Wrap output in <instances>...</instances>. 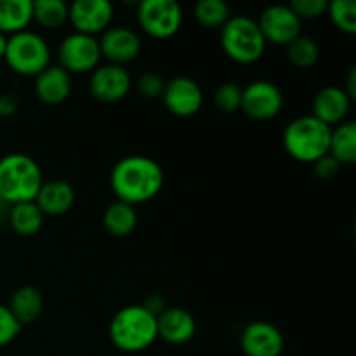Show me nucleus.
<instances>
[{"mask_svg": "<svg viewBox=\"0 0 356 356\" xmlns=\"http://www.w3.org/2000/svg\"><path fill=\"white\" fill-rule=\"evenodd\" d=\"M163 170L153 159L145 155H131L115 163L110 176L111 190L118 202L136 205L149 202L162 191Z\"/></svg>", "mask_w": 356, "mask_h": 356, "instance_id": "1", "label": "nucleus"}, {"mask_svg": "<svg viewBox=\"0 0 356 356\" xmlns=\"http://www.w3.org/2000/svg\"><path fill=\"white\" fill-rule=\"evenodd\" d=\"M156 337V316L143 305L125 306L110 322L111 343L124 353H141L155 343Z\"/></svg>", "mask_w": 356, "mask_h": 356, "instance_id": "2", "label": "nucleus"}, {"mask_svg": "<svg viewBox=\"0 0 356 356\" xmlns=\"http://www.w3.org/2000/svg\"><path fill=\"white\" fill-rule=\"evenodd\" d=\"M42 183V170L31 156L9 153L0 159V197L6 204L35 202Z\"/></svg>", "mask_w": 356, "mask_h": 356, "instance_id": "3", "label": "nucleus"}, {"mask_svg": "<svg viewBox=\"0 0 356 356\" xmlns=\"http://www.w3.org/2000/svg\"><path fill=\"white\" fill-rule=\"evenodd\" d=\"M332 127L322 124L312 115H305L285 127L284 148L289 156L302 163H313L329 153Z\"/></svg>", "mask_w": 356, "mask_h": 356, "instance_id": "4", "label": "nucleus"}, {"mask_svg": "<svg viewBox=\"0 0 356 356\" xmlns=\"http://www.w3.org/2000/svg\"><path fill=\"white\" fill-rule=\"evenodd\" d=\"M221 47L232 61L252 65L263 58L266 40L252 17L232 16L221 28Z\"/></svg>", "mask_w": 356, "mask_h": 356, "instance_id": "5", "label": "nucleus"}, {"mask_svg": "<svg viewBox=\"0 0 356 356\" xmlns=\"http://www.w3.org/2000/svg\"><path fill=\"white\" fill-rule=\"evenodd\" d=\"M3 59L17 75L37 76L51 65V51L42 35L24 30L7 38Z\"/></svg>", "mask_w": 356, "mask_h": 356, "instance_id": "6", "label": "nucleus"}, {"mask_svg": "<svg viewBox=\"0 0 356 356\" xmlns=\"http://www.w3.org/2000/svg\"><path fill=\"white\" fill-rule=\"evenodd\" d=\"M138 23L153 38H170L183 24V10L176 0H143L138 6Z\"/></svg>", "mask_w": 356, "mask_h": 356, "instance_id": "7", "label": "nucleus"}, {"mask_svg": "<svg viewBox=\"0 0 356 356\" xmlns=\"http://www.w3.org/2000/svg\"><path fill=\"white\" fill-rule=\"evenodd\" d=\"M58 59L59 66L70 75L94 72L101 59L99 42L90 35L75 31L61 40L58 47Z\"/></svg>", "mask_w": 356, "mask_h": 356, "instance_id": "8", "label": "nucleus"}, {"mask_svg": "<svg viewBox=\"0 0 356 356\" xmlns=\"http://www.w3.org/2000/svg\"><path fill=\"white\" fill-rule=\"evenodd\" d=\"M284 106V94L277 83L270 80H254L242 89L240 110L252 120H271Z\"/></svg>", "mask_w": 356, "mask_h": 356, "instance_id": "9", "label": "nucleus"}, {"mask_svg": "<svg viewBox=\"0 0 356 356\" xmlns=\"http://www.w3.org/2000/svg\"><path fill=\"white\" fill-rule=\"evenodd\" d=\"M162 101L167 111L174 117L188 118L197 115L204 104V92L195 80L188 76H176L165 82Z\"/></svg>", "mask_w": 356, "mask_h": 356, "instance_id": "10", "label": "nucleus"}, {"mask_svg": "<svg viewBox=\"0 0 356 356\" xmlns=\"http://www.w3.org/2000/svg\"><path fill=\"white\" fill-rule=\"evenodd\" d=\"M257 24L266 44L271 42L287 47L301 35V19L289 6H270L263 10Z\"/></svg>", "mask_w": 356, "mask_h": 356, "instance_id": "11", "label": "nucleus"}, {"mask_svg": "<svg viewBox=\"0 0 356 356\" xmlns=\"http://www.w3.org/2000/svg\"><path fill=\"white\" fill-rule=\"evenodd\" d=\"M113 19V6L108 0H76L70 6L68 21L76 33L90 35L108 30Z\"/></svg>", "mask_w": 356, "mask_h": 356, "instance_id": "12", "label": "nucleus"}, {"mask_svg": "<svg viewBox=\"0 0 356 356\" xmlns=\"http://www.w3.org/2000/svg\"><path fill=\"white\" fill-rule=\"evenodd\" d=\"M132 87L131 75L124 66L103 65L97 66L89 80V90L101 103H117L124 99Z\"/></svg>", "mask_w": 356, "mask_h": 356, "instance_id": "13", "label": "nucleus"}, {"mask_svg": "<svg viewBox=\"0 0 356 356\" xmlns=\"http://www.w3.org/2000/svg\"><path fill=\"white\" fill-rule=\"evenodd\" d=\"M240 348L245 356H280L284 351V336L273 323L257 320L243 329Z\"/></svg>", "mask_w": 356, "mask_h": 356, "instance_id": "14", "label": "nucleus"}, {"mask_svg": "<svg viewBox=\"0 0 356 356\" xmlns=\"http://www.w3.org/2000/svg\"><path fill=\"white\" fill-rule=\"evenodd\" d=\"M99 42L101 58H106L110 65H125L134 61L141 52V38L127 26H113L103 31Z\"/></svg>", "mask_w": 356, "mask_h": 356, "instance_id": "15", "label": "nucleus"}, {"mask_svg": "<svg viewBox=\"0 0 356 356\" xmlns=\"http://www.w3.org/2000/svg\"><path fill=\"white\" fill-rule=\"evenodd\" d=\"M351 108V99L346 96L343 87L327 86L320 89L313 97L312 117L322 124L332 127L334 124H343Z\"/></svg>", "mask_w": 356, "mask_h": 356, "instance_id": "16", "label": "nucleus"}, {"mask_svg": "<svg viewBox=\"0 0 356 356\" xmlns=\"http://www.w3.org/2000/svg\"><path fill=\"white\" fill-rule=\"evenodd\" d=\"M156 332L169 344H184L193 339L197 323L193 315L183 308H165L156 316Z\"/></svg>", "mask_w": 356, "mask_h": 356, "instance_id": "17", "label": "nucleus"}, {"mask_svg": "<svg viewBox=\"0 0 356 356\" xmlns=\"http://www.w3.org/2000/svg\"><path fill=\"white\" fill-rule=\"evenodd\" d=\"M35 92L44 104L56 106L65 103L72 94V76L59 65H49L42 73L35 76Z\"/></svg>", "mask_w": 356, "mask_h": 356, "instance_id": "18", "label": "nucleus"}, {"mask_svg": "<svg viewBox=\"0 0 356 356\" xmlns=\"http://www.w3.org/2000/svg\"><path fill=\"white\" fill-rule=\"evenodd\" d=\"M35 204L44 216H63L75 204V191L68 181H44Z\"/></svg>", "mask_w": 356, "mask_h": 356, "instance_id": "19", "label": "nucleus"}, {"mask_svg": "<svg viewBox=\"0 0 356 356\" xmlns=\"http://www.w3.org/2000/svg\"><path fill=\"white\" fill-rule=\"evenodd\" d=\"M7 308H9V312L13 313V316L21 327L30 325L42 315L44 298H42V292L37 287L24 285V287H19L14 292Z\"/></svg>", "mask_w": 356, "mask_h": 356, "instance_id": "20", "label": "nucleus"}, {"mask_svg": "<svg viewBox=\"0 0 356 356\" xmlns=\"http://www.w3.org/2000/svg\"><path fill=\"white\" fill-rule=\"evenodd\" d=\"M31 0H0V33L14 35L31 23Z\"/></svg>", "mask_w": 356, "mask_h": 356, "instance_id": "21", "label": "nucleus"}, {"mask_svg": "<svg viewBox=\"0 0 356 356\" xmlns=\"http://www.w3.org/2000/svg\"><path fill=\"white\" fill-rule=\"evenodd\" d=\"M138 225V212L132 205L124 202H113L106 207L103 214V226L115 238H124L131 235Z\"/></svg>", "mask_w": 356, "mask_h": 356, "instance_id": "22", "label": "nucleus"}, {"mask_svg": "<svg viewBox=\"0 0 356 356\" xmlns=\"http://www.w3.org/2000/svg\"><path fill=\"white\" fill-rule=\"evenodd\" d=\"M329 155H332L341 165H353L356 162V124L343 122L332 129Z\"/></svg>", "mask_w": 356, "mask_h": 356, "instance_id": "23", "label": "nucleus"}, {"mask_svg": "<svg viewBox=\"0 0 356 356\" xmlns=\"http://www.w3.org/2000/svg\"><path fill=\"white\" fill-rule=\"evenodd\" d=\"M44 218L40 209L35 202H24V204L10 205L9 209V222L14 233L19 236H33L44 226Z\"/></svg>", "mask_w": 356, "mask_h": 356, "instance_id": "24", "label": "nucleus"}, {"mask_svg": "<svg viewBox=\"0 0 356 356\" xmlns=\"http://www.w3.org/2000/svg\"><path fill=\"white\" fill-rule=\"evenodd\" d=\"M70 6L63 0H37L31 7V19L42 28L58 30L68 21Z\"/></svg>", "mask_w": 356, "mask_h": 356, "instance_id": "25", "label": "nucleus"}, {"mask_svg": "<svg viewBox=\"0 0 356 356\" xmlns=\"http://www.w3.org/2000/svg\"><path fill=\"white\" fill-rule=\"evenodd\" d=\"M229 17L232 10L222 0H200L195 6V19L204 28H222Z\"/></svg>", "mask_w": 356, "mask_h": 356, "instance_id": "26", "label": "nucleus"}, {"mask_svg": "<svg viewBox=\"0 0 356 356\" xmlns=\"http://www.w3.org/2000/svg\"><path fill=\"white\" fill-rule=\"evenodd\" d=\"M287 56L289 61L296 66V68H312L318 63L320 59V49L313 38L299 35L296 40H292L287 45Z\"/></svg>", "mask_w": 356, "mask_h": 356, "instance_id": "27", "label": "nucleus"}, {"mask_svg": "<svg viewBox=\"0 0 356 356\" xmlns=\"http://www.w3.org/2000/svg\"><path fill=\"white\" fill-rule=\"evenodd\" d=\"M330 19L334 26L343 33L355 35L356 33V2L355 0H334L329 3Z\"/></svg>", "mask_w": 356, "mask_h": 356, "instance_id": "28", "label": "nucleus"}, {"mask_svg": "<svg viewBox=\"0 0 356 356\" xmlns=\"http://www.w3.org/2000/svg\"><path fill=\"white\" fill-rule=\"evenodd\" d=\"M214 104L222 113H233L242 106V87L233 82L219 86L214 92Z\"/></svg>", "mask_w": 356, "mask_h": 356, "instance_id": "29", "label": "nucleus"}, {"mask_svg": "<svg viewBox=\"0 0 356 356\" xmlns=\"http://www.w3.org/2000/svg\"><path fill=\"white\" fill-rule=\"evenodd\" d=\"M163 87H165V80L159 75V73L146 72L136 82V89L146 99H159L162 97Z\"/></svg>", "mask_w": 356, "mask_h": 356, "instance_id": "30", "label": "nucleus"}, {"mask_svg": "<svg viewBox=\"0 0 356 356\" xmlns=\"http://www.w3.org/2000/svg\"><path fill=\"white\" fill-rule=\"evenodd\" d=\"M292 10L299 19H315V17L323 16L329 9V2L327 0H294L291 3Z\"/></svg>", "mask_w": 356, "mask_h": 356, "instance_id": "31", "label": "nucleus"}, {"mask_svg": "<svg viewBox=\"0 0 356 356\" xmlns=\"http://www.w3.org/2000/svg\"><path fill=\"white\" fill-rule=\"evenodd\" d=\"M19 332H21V325L16 322L13 313L9 312L7 306L0 305V348L13 343Z\"/></svg>", "mask_w": 356, "mask_h": 356, "instance_id": "32", "label": "nucleus"}, {"mask_svg": "<svg viewBox=\"0 0 356 356\" xmlns=\"http://www.w3.org/2000/svg\"><path fill=\"white\" fill-rule=\"evenodd\" d=\"M341 169V163L334 159L332 155H323L322 159H318L316 162H313V172L318 179L322 181H330L332 177L337 176Z\"/></svg>", "mask_w": 356, "mask_h": 356, "instance_id": "33", "label": "nucleus"}, {"mask_svg": "<svg viewBox=\"0 0 356 356\" xmlns=\"http://www.w3.org/2000/svg\"><path fill=\"white\" fill-rule=\"evenodd\" d=\"M145 306L146 309H148L149 313H152L153 316H159L160 313H163L165 312V299L162 298V296H159V294H153V296H149L148 299H146L145 301Z\"/></svg>", "mask_w": 356, "mask_h": 356, "instance_id": "34", "label": "nucleus"}, {"mask_svg": "<svg viewBox=\"0 0 356 356\" xmlns=\"http://www.w3.org/2000/svg\"><path fill=\"white\" fill-rule=\"evenodd\" d=\"M17 110V101L13 96H2L0 97V118L9 117Z\"/></svg>", "mask_w": 356, "mask_h": 356, "instance_id": "35", "label": "nucleus"}, {"mask_svg": "<svg viewBox=\"0 0 356 356\" xmlns=\"http://www.w3.org/2000/svg\"><path fill=\"white\" fill-rule=\"evenodd\" d=\"M343 90L346 92V96L350 97L351 101L356 99V68L350 70V75H348L346 86L343 87Z\"/></svg>", "mask_w": 356, "mask_h": 356, "instance_id": "36", "label": "nucleus"}, {"mask_svg": "<svg viewBox=\"0 0 356 356\" xmlns=\"http://www.w3.org/2000/svg\"><path fill=\"white\" fill-rule=\"evenodd\" d=\"M6 47H7V35L0 33V59H3V56H6Z\"/></svg>", "mask_w": 356, "mask_h": 356, "instance_id": "37", "label": "nucleus"}]
</instances>
